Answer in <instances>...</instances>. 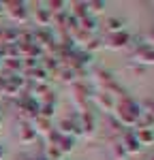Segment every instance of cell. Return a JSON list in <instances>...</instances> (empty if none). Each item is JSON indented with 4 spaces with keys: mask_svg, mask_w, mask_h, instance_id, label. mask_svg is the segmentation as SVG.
<instances>
[{
    "mask_svg": "<svg viewBox=\"0 0 154 160\" xmlns=\"http://www.w3.org/2000/svg\"><path fill=\"white\" fill-rule=\"evenodd\" d=\"M0 7H2V4H0ZM0 11H2V9H0Z\"/></svg>",
    "mask_w": 154,
    "mask_h": 160,
    "instance_id": "6",
    "label": "cell"
},
{
    "mask_svg": "<svg viewBox=\"0 0 154 160\" xmlns=\"http://www.w3.org/2000/svg\"><path fill=\"white\" fill-rule=\"evenodd\" d=\"M96 100L101 102L103 107H107V109H111V107H114V102H111V98H109V94H105V96H103V94H101V96H99V98H96Z\"/></svg>",
    "mask_w": 154,
    "mask_h": 160,
    "instance_id": "4",
    "label": "cell"
},
{
    "mask_svg": "<svg viewBox=\"0 0 154 160\" xmlns=\"http://www.w3.org/2000/svg\"><path fill=\"white\" fill-rule=\"evenodd\" d=\"M43 118H49L51 115V105H43V113H41Z\"/></svg>",
    "mask_w": 154,
    "mask_h": 160,
    "instance_id": "5",
    "label": "cell"
},
{
    "mask_svg": "<svg viewBox=\"0 0 154 160\" xmlns=\"http://www.w3.org/2000/svg\"><path fill=\"white\" fill-rule=\"evenodd\" d=\"M126 41H128V34H122V32L111 34V43H114V47H122V45H126Z\"/></svg>",
    "mask_w": 154,
    "mask_h": 160,
    "instance_id": "1",
    "label": "cell"
},
{
    "mask_svg": "<svg viewBox=\"0 0 154 160\" xmlns=\"http://www.w3.org/2000/svg\"><path fill=\"white\" fill-rule=\"evenodd\" d=\"M152 160H154V158H152Z\"/></svg>",
    "mask_w": 154,
    "mask_h": 160,
    "instance_id": "7",
    "label": "cell"
},
{
    "mask_svg": "<svg viewBox=\"0 0 154 160\" xmlns=\"http://www.w3.org/2000/svg\"><path fill=\"white\" fill-rule=\"evenodd\" d=\"M22 130H24V132H22V141H30V139H34V137H37L34 128H30V126H24Z\"/></svg>",
    "mask_w": 154,
    "mask_h": 160,
    "instance_id": "3",
    "label": "cell"
},
{
    "mask_svg": "<svg viewBox=\"0 0 154 160\" xmlns=\"http://www.w3.org/2000/svg\"><path fill=\"white\" fill-rule=\"evenodd\" d=\"M107 28H109V32H120V30H122V22H120V19H109V22H107Z\"/></svg>",
    "mask_w": 154,
    "mask_h": 160,
    "instance_id": "2",
    "label": "cell"
}]
</instances>
